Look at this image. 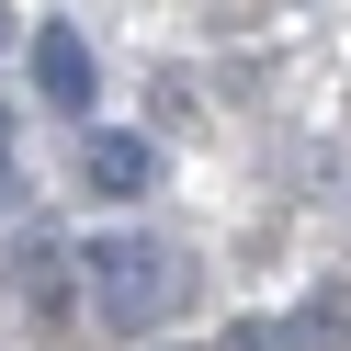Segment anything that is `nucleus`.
Instances as JSON below:
<instances>
[{
  "label": "nucleus",
  "mask_w": 351,
  "mask_h": 351,
  "mask_svg": "<svg viewBox=\"0 0 351 351\" xmlns=\"http://www.w3.org/2000/svg\"><path fill=\"white\" fill-rule=\"evenodd\" d=\"M80 283H91L102 328H159L170 306L193 295L182 250H159V238H91V250H80Z\"/></svg>",
  "instance_id": "obj_1"
},
{
  "label": "nucleus",
  "mask_w": 351,
  "mask_h": 351,
  "mask_svg": "<svg viewBox=\"0 0 351 351\" xmlns=\"http://www.w3.org/2000/svg\"><path fill=\"white\" fill-rule=\"evenodd\" d=\"M147 136H125V125H91V136H80V182L91 193H147Z\"/></svg>",
  "instance_id": "obj_2"
},
{
  "label": "nucleus",
  "mask_w": 351,
  "mask_h": 351,
  "mask_svg": "<svg viewBox=\"0 0 351 351\" xmlns=\"http://www.w3.org/2000/svg\"><path fill=\"white\" fill-rule=\"evenodd\" d=\"M34 80H46V102L80 114V102H91V46H80L69 23H46V34H34Z\"/></svg>",
  "instance_id": "obj_3"
},
{
  "label": "nucleus",
  "mask_w": 351,
  "mask_h": 351,
  "mask_svg": "<svg viewBox=\"0 0 351 351\" xmlns=\"http://www.w3.org/2000/svg\"><path fill=\"white\" fill-rule=\"evenodd\" d=\"M0 204H12V159H0Z\"/></svg>",
  "instance_id": "obj_4"
},
{
  "label": "nucleus",
  "mask_w": 351,
  "mask_h": 351,
  "mask_svg": "<svg viewBox=\"0 0 351 351\" xmlns=\"http://www.w3.org/2000/svg\"><path fill=\"white\" fill-rule=\"evenodd\" d=\"M0 46H12V12H0Z\"/></svg>",
  "instance_id": "obj_5"
}]
</instances>
